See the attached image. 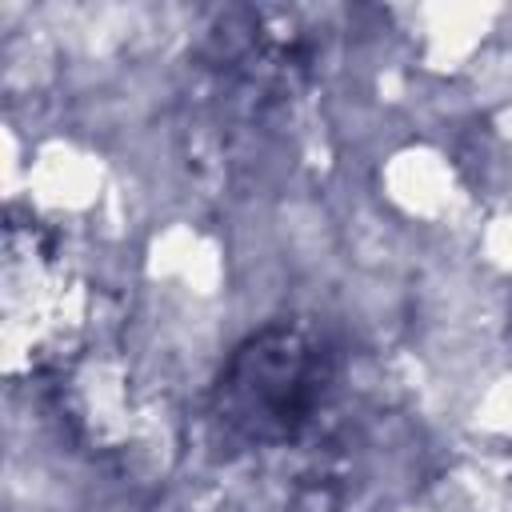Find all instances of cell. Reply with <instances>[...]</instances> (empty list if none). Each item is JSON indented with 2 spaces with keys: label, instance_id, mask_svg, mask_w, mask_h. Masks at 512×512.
Instances as JSON below:
<instances>
[{
  "label": "cell",
  "instance_id": "1",
  "mask_svg": "<svg viewBox=\"0 0 512 512\" xmlns=\"http://www.w3.org/2000/svg\"><path fill=\"white\" fill-rule=\"evenodd\" d=\"M332 376L336 360L316 328L272 320L224 360L208 416L236 448H280L308 432Z\"/></svg>",
  "mask_w": 512,
  "mask_h": 512
}]
</instances>
